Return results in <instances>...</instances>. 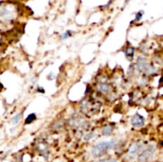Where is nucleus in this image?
Segmentation results:
<instances>
[{
    "instance_id": "obj_3",
    "label": "nucleus",
    "mask_w": 163,
    "mask_h": 162,
    "mask_svg": "<svg viewBox=\"0 0 163 162\" xmlns=\"http://www.w3.org/2000/svg\"><path fill=\"white\" fill-rule=\"evenodd\" d=\"M153 154H154V150H152L151 149H148L145 150L144 152H143L142 154H140L139 157V160L141 162L146 161L153 156Z\"/></svg>"
},
{
    "instance_id": "obj_1",
    "label": "nucleus",
    "mask_w": 163,
    "mask_h": 162,
    "mask_svg": "<svg viewBox=\"0 0 163 162\" xmlns=\"http://www.w3.org/2000/svg\"><path fill=\"white\" fill-rule=\"evenodd\" d=\"M115 142L114 141H109V142H102L96 145L92 149V154L95 157H99L103 156L107 150L113 148L115 146Z\"/></svg>"
},
{
    "instance_id": "obj_4",
    "label": "nucleus",
    "mask_w": 163,
    "mask_h": 162,
    "mask_svg": "<svg viewBox=\"0 0 163 162\" xmlns=\"http://www.w3.org/2000/svg\"><path fill=\"white\" fill-rule=\"evenodd\" d=\"M140 149H141V145H139V144H133L129 148V153L132 154V155H134V154H136Z\"/></svg>"
},
{
    "instance_id": "obj_14",
    "label": "nucleus",
    "mask_w": 163,
    "mask_h": 162,
    "mask_svg": "<svg viewBox=\"0 0 163 162\" xmlns=\"http://www.w3.org/2000/svg\"><path fill=\"white\" fill-rule=\"evenodd\" d=\"M54 76H55V75H53V73H52V72H50L49 75H48V79H52L54 78Z\"/></svg>"
},
{
    "instance_id": "obj_5",
    "label": "nucleus",
    "mask_w": 163,
    "mask_h": 162,
    "mask_svg": "<svg viewBox=\"0 0 163 162\" xmlns=\"http://www.w3.org/2000/svg\"><path fill=\"white\" fill-rule=\"evenodd\" d=\"M137 65H138V67H139L140 69H145V68H146V65H147L146 59L144 58V57H139V59H138Z\"/></svg>"
},
{
    "instance_id": "obj_12",
    "label": "nucleus",
    "mask_w": 163,
    "mask_h": 162,
    "mask_svg": "<svg viewBox=\"0 0 163 162\" xmlns=\"http://www.w3.org/2000/svg\"><path fill=\"white\" fill-rule=\"evenodd\" d=\"M143 13L144 12L143 10H140L139 12H138L137 14H136V18H135V21H139L142 18V17L143 15Z\"/></svg>"
},
{
    "instance_id": "obj_2",
    "label": "nucleus",
    "mask_w": 163,
    "mask_h": 162,
    "mask_svg": "<svg viewBox=\"0 0 163 162\" xmlns=\"http://www.w3.org/2000/svg\"><path fill=\"white\" fill-rule=\"evenodd\" d=\"M130 123L134 126H142L144 125L145 123V119L144 118L140 115L139 114H135L134 115H133L131 117V119H130Z\"/></svg>"
},
{
    "instance_id": "obj_16",
    "label": "nucleus",
    "mask_w": 163,
    "mask_h": 162,
    "mask_svg": "<svg viewBox=\"0 0 163 162\" xmlns=\"http://www.w3.org/2000/svg\"><path fill=\"white\" fill-rule=\"evenodd\" d=\"M127 1H129V0H127Z\"/></svg>"
},
{
    "instance_id": "obj_11",
    "label": "nucleus",
    "mask_w": 163,
    "mask_h": 162,
    "mask_svg": "<svg viewBox=\"0 0 163 162\" xmlns=\"http://www.w3.org/2000/svg\"><path fill=\"white\" fill-rule=\"evenodd\" d=\"M19 121H20V115H19V114L14 115V118H12V120H11V122H12V123H13L14 125L18 124V123L19 122Z\"/></svg>"
},
{
    "instance_id": "obj_7",
    "label": "nucleus",
    "mask_w": 163,
    "mask_h": 162,
    "mask_svg": "<svg viewBox=\"0 0 163 162\" xmlns=\"http://www.w3.org/2000/svg\"><path fill=\"white\" fill-rule=\"evenodd\" d=\"M99 88V91L101 92H103V93H107L111 89L110 86L108 85L107 84H100Z\"/></svg>"
},
{
    "instance_id": "obj_9",
    "label": "nucleus",
    "mask_w": 163,
    "mask_h": 162,
    "mask_svg": "<svg viewBox=\"0 0 163 162\" xmlns=\"http://www.w3.org/2000/svg\"><path fill=\"white\" fill-rule=\"evenodd\" d=\"M36 119V115H35V114H30V115H28V117L26 118V119H25V123L26 124H30V123H31L34 120H35Z\"/></svg>"
},
{
    "instance_id": "obj_6",
    "label": "nucleus",
    "mask_w": 163,
    "mask_h": 162,
    "mask_svg": "<svg viewBox=\"0 0 163 162\" xmlns=\"http://www.w3.org/2000/svg\"><path fill=\"white\" fill-rule=\"evenodd\" d=\"M134 48H127L126 50H125V54H126V57L127 59L129 60H132L133 57H134Z\"/></svg>"
},
{
    "instance_id": "obj_15",
    "label": "nucleus",
    "mask_w": 163,
    "mask_h": 162,
    "mask_svg": "<svg viewBox=\"0 0 163 162\" xmlns=\"http://www.w3.org/2000/svg\"><path fill=\"white\" fill-rule=\"evenodd\" d=\"M102 162H116V160H114V159H108V160H103Z\"/></svg>"
},
{
    "instance_id": "obj_8",
    "label": "nucleus",
    "mask_w": 163,
    "mask_h": 162,
    "mask_svg": "<svg viewBox=\"0 0 163 162\" xmlns=\"http://www.w3.org/2000/svg\"><path fill=\"white\" fill-rule=\"evenodd\" d=\"M112 133V127L111 126H106L103 129V134L106 135V136H108Z\"/></svg>"
},
{
    "instance_id": "obj_10",
    "label": "nucleus",
    "mask_w": 163,
    "mask_h": 162,
    "mask_svg": "<svg viewBox=\"0 0 163 162\" xmlns=\"http://www.w3.org/2000/svg\"><path fill=\"white\" fill-rule=\"evenodd\" d=\"M96 132H91V133H88L87 135H85V140L88 141V140H90V139L93 138L96 136Z\"/></svg>"
},
{
    "instance_id": "obj_13",
    "label": "nucleus",
    "mask_w": 163,
    "mask_h": 162,
    "mask_svg": "<svg viewBox=\"0 0 163 162\" xmlns=\"http://www.w3.org/2000/svg\"><path fill=\"white\" fill-rule=\"evenodd\" d=\"M71 35V32L70 31H67L66 33H65L63 35H62V40H65V39H66V38H68L69 36Z\"/></svg>"
}]
</instances>
